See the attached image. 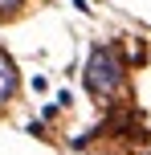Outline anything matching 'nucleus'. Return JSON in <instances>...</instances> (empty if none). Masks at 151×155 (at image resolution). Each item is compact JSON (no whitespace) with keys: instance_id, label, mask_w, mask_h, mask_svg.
Masks as SVG:
<instances>
[{"instance_id":"nucleus-2","label":"nucleus","mask_w":151,"mask_h":155,"mask_svg":"<svg viewBox=\"0 0 151 155\" xmlns=\"http://www.w3.org/2000/svg\"><path fill=\"white\" fill-rule=\"evenodd\" d=\"M16 86H21V78H16V65H12V57L0 49V106H4V102L16 94Z\"/></svg>"},{"instance_id":"nucleus-1","label":"nucleus","mask_w":151,"mask_h":155,"mask_svg":"<svg viewBox=\"0 0 151 155\" xmlns=\"http://www.w3.org/2000/svg\"><path fill=\"white\" fill-rule=\"evenodd\" d=\"M127 86V61L119 57V49L110 45H94L86 57V90L94 98H114V94Z\"/></svg>"},{"instance_id":"nucleus-3","label":"nucleus","mask_w":151,"mask_h":155,"mask_svg":"<svg viewBox=\"0 0 151 155\" xmlns=\"http://www.w3.org/2000/svg\"><path fill=\"white\" fill-rule=\"evenodd\" d=\"M25 0H0V12H12V8H21Z\"/></svg>"}]
</instances>
